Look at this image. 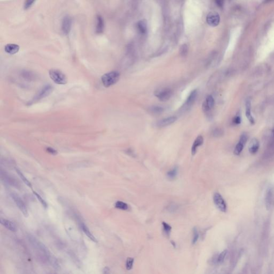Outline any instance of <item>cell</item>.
I'll return each mask as SVG.
<instances>
[{"label": "cell", "mask_w": 274, "mask_h": 274, "mask_svg": "<svg viewBox=\"0 0 274 274\" xmlns=\"http://www.w3.org/2000/svg\"><path fill=\"white\" fill-rule=\"evenodd\" d=\"M197 95L198 92L196 89L193 90V91L191 92L188 96L184 106L183 107V108H184L185 110L186 109L187 110V109L190 108L191 106L193 105L194 102H195L196 98L197 97Z\"/></svg>", "instance_id": "11"}, {"label": "cell", "mask_w": 274, "mask_h": 274, "mask_svg": "<svg viewBox=\"0 0 274 274\" xmlns=\"http://www.w3.org/2000/svg\"><path fill=\"white\" fill-rule=\"evenodd\" d=\"M49 75L55 83L58 85H65L67 83V77L61 71L53 68L49 70Z\"/></svg>", "instance_id": "2"}, {"label": "cell", "mask_w": 274, "mask_h": 274, "mask_svg": "<svg viewBox=\"0 0 274 274\" xmlns=\"http://www.w3.org/2000/svg\"><path fill=\"white\" fill-rule=\"evenodd\" d=\"M163 110L164 109L159 106H154L150 109V112H152V114L155 115L160 114L163 112Z\"/></svg>", "instance_id": "26"}, {"label": "cell", "mask_w": 274, "mask_h": 274, "mask_svg": "<svg viewBox=\"0 0 274 274\" xmlns=\"http://www.w3.org/2000/svg\"><path fill=\"white\" fill-rule=\"evenodd\" d=\"M187 52H188V47L187 45L184 44L182 46H181L180 48V53L181 55L182 56H185L187 55Z\"/></svg>", "instance_id": "30"}, {"label": "cell", "mask_w": 274, "mask_h": 274, "mask_svg": "<svg viewBox=\"0 0 274 274\" xmlns=\"http://www.w3.org/2000/svg\"><path fill=\"white\" fill-rule=\"evenodd\" d=\"M177 174H178V168L176 166L167 172L166 177L168 178L169 180L172 181V180H174V179L176 178Z\"/></svg>", "instance_id": "23"}, {"label": "cell", "mask_w": 274, "mask_h": 274, "mask_svg": "<svg viewBox=\"0 0 274 274\" xmlns=\"http://www.w3.org/2000/svg\"><path fill=\"white\" fill-rule=\"evenodd\" d=\"M171 90L169 88H161L156 90L155 93L156 96L161 101H166L170 99L172 96Z\"/></svg>", "instance_id": "6"}, {"label": "cell", "mask_w": 274, "mask_h": 274, "mask_svg": "<svg viewBox=\"0 0 274 274\" xmlns=\"http://www.w3.org/2000/svg\"><path fill=\"white\" fill-rule=\"evenodd\" d=\"M199 237V234L198 233L197 228H194L193 230V239H192V244H195L197 242Z\"/></svg>", "instance_id": "29"}, {"label": "cell", "mask_w": 274, "mask_h": 274, "mask_svg": "<svg viewBox=\"0 0 274 274\" xmlns=\"http://www.w3.org/2000/svg\"><path fill=\"white\" fill-rule=\"evenodd\" d=\"M233 123L236 125L239 124L241 123V118L239 116H236L233 119Z\"/></svg>", "instance_id": "35"}, {"label": "cell", "mask_w": 274, "mask_h": 274, "mask_svg": "<svg viewBox=\"0 0 274 274\" xmlns=\"http://www.w3.org/2000/svg\"><path fill=\"white\" fill-rule=\"evenodd\" d=\"M260 144L258 140L253 139L249 143V151L251 154H255L259 149Z\"/></svg>", "instance_id": "17"}, {"label": "cell", "mask_w": 274, "mask_h": 274, "mask_svg": "<svg viewBox=\"0 0 274 274\" xmlns=\"http://www.w3.org/2000/svg\"><path fill=\"white\" fill-rule=\"evenodd\" d=\"M11 196L13 198V200L15 202V204L23 213V215L25 217H27L29 215L28 210L23 200L22 199V198L16 193H12L11 194Z\"/></svg>", "instance_id": "5"}, {"label": "cell", "mask_w": 274, "mask_h": 274, "mask_svg": "<svg viewBox=\"0 0 274 274\" xmlns=\"http://www.w3.org/2000/svg\"><path fill=\"white\" fill-rule=\"evenodd\" d=\"M204 139L202 135H198L197 138L195 139V140L193 142V145L192 146L191 148V153L192 155H194L197 151L198 148L200 147L201 146L203 145L204 143Z\"/></svg>", "instance_id": "15"}, {"label": "cell", "mask_w": 274, "mask_h": 274, "mask_svg": "<svg viewBox=\"0 0 274 274\" xmlns=\"http://www.w3.org/2000/svg\"><path fill=\"white\" fill-rule=\"evenodd\" d=\"M177 119V118L176 116L168 117L166 119H162L156 123V126L160 128L167 127L175 122L176 121Z\"/></svg>", "instance_id": "10"}, {"label": "cell", "mask_w": 274, "mask_h": 274, "mask_svg": "<svg viewBox=\"0 0 274 274\" xmlns=\"http://www.w3.org/2000/svg\"><path fill=\"white\" fill-rule=\"evenodd\" d=\"M213 202L216 208L221 212L225 213L227 210V206L224 198L219 193H215L213 195Z\"/></svg>", "instance_id": "4"}, {"label": "cell", "mask_w": 274, "mask_h": 274, "mask_svg": "<svg viewBox=\"0 0 274 274\" xmlns=\"http://www.w3.org/2000/svg\"><path fill=\"white\" fill-rule=\"evenodd\" d=\"M81 228H82L84 233H85V234L89 238V239H91L94 242H96V243L97 242V240L96 239V237H94V236H93V235L92 233L91 232L89 231V229L88 228V227L85 224H81Z\"/></svg>", "instance_id": "22"}, {"label": "cell", "mask_w": 274, "mask_h": 274, "mask_svg": "<svg viewBox=\"0 0 274 274\" xmlns=\"http://www.w3.org/2000/svg\"><path fill=\"white\" fill-rule=\"evenodd\" d=\"M134 259L132 257H128L126 261V268L127 270H130L133 268Z\"/></svg>", "instance_id": "28"}, {"label": "cell", "mask_w": 274, "mask_h": 274, "mask_svg": "<svg viewBox=\"0 0 274 274\" xmlns=\"http://www.w3.org/2000/svg\"><path fill=\"white\" fill-rule=\"evenodd\" d=\"M216 3L218 6H220V7H221V6H223V1H216Z\"/></svg>", "instance_id": "37"}, {"label": "cell", "mask_w": 274, "mask_h": 274, "mask_svg": "<svg viewBox=\"0 0 274 274\" xmlns=\"http://www.w3.org/2000/svg\"><path fill=\"white\" fill-rule=\"evenodd\" d=\"M247 140L248 135L246 133H242L239 138V141L237 143V145L236 146L233 151V153L235 155H239L241 154L247 143Z\"/></svg>", "instance_id": "7"}, {"label": "cell", "mask_w": 274, "mask_h": 274, "mask_svg": "<svg viewBox=\"0 0 274 274\" xmlns=\"http://www.w3.org/2000/svg\"><path fill=\"white\" fill-rule=\"evenodd\" d=\"M1 173V179H2V180L4 181L5 183H6V184H8V185H10V186L18 188L19 186L18 183L17 181L15 180V179L13 178L12 177L10 176L9 175L6 174V173L3 174L2 171Z\"/></svg>", "instance_id": "14"}, {"label": "cell", "mask_w": 274, "mask_h": 274, "mask_svg": "<svg viewBox=\"0 0 274 274\" xmlns=\"http://www.w3.org/2000/svg\"><path fill=\"white\" fill-rule=\"evenodd\" d=\"M251 100L247 99L246 102V116L248 120L252 124H254L255 123V120L253 117L252 116L251 114Z\"/></svg>", "instance_id": "18"}, {"label": "cell", "mask_w": 274, "mask_h": 274, "mask_svg": "<svg viewBox=\"0 0 274 274\" xmlns=\"http://www.w3.org/2000/svg\"><path fill=\"white\" fill-rule=\"evenodd\" d=\"M272 135H274V127H273V129H272Z\"/></svg>", "instance_id": "38"}, {"label": "cell", "mask_w": 274, "mask_h": 274, "mask_svg": "<svg viewBox=\"0 0 274 274\" xmlns=\"http://www.w3.org/2000/svg\"><path fill=\"white\" fill-rule=\"evenodd\" d=\"M115 207L117 209L123 210H127L129 209V206L127 203L122 201H117L115 204Z\"/></svg>", "instance_id": "24"}, {"label": "cell", "mask_w": 274, "mask_h": 274, "mask_svg": "<svg viewBox=\"0 0 274 274\" xmlns=\"http://www.w3.org/2000/svg\"><path fill=\"white\" fill-rule=\"evenodd\" d=\"M162 225H163V230H164V233H165V234L167 236H169L170 234L171 231V229H172L171 226L169 224H168L167 223L165 222H162Z\"/></svg>", "instance_id": "27"}, {"label": "cell", "mask_w": 274, "mask_h": 274, "mask_svg": "<svg viewBox=\"0 0 274 274\" xmlns=\"http://www.w3.org/2000/svg\"><path fill=\"white\" fill-rule=\"evenodd\" d=\"M208 24L211 26H216L220 22V17L218 14L215 12H212L208 14L206 18Z\"/></svg>", "instance_id": "9"}, {"label": "cell", "mask_w": 274, "mask_h": 274, "mask_svg": "<svg viewBox=\"0 0 274 274\" xmlns=\"http://www.w3.org/2000/svg\"><path fill=\"white\" fill-rule=\"evenodd\" d=\"M33 193L35 194L36 197L37 198V199H38V200L42 204V205L44 207L47 208L48 207L47 204L46 203V202L41 197L39 194H37V192H33Z\"/></svg>", "instance_id": "32"}, {"label": "cell", "mask_w": 274, "mask_h": 274, "mask_svg": "<svg viewBox=\"0 0 274 274\" xmlns=\"http://www.w3.org/2000/svg\"><path fill=\"white\" fill-rule=\"evenodd\" d=\"M272 201V190L271 188L267 190L266 193V198H265V202H266V206L267 208L269 209L271 207Z\"/></svg>", "instance_id": "21"}, {"label": "cell", "mask_w": 274, "mask_h": 274, "mask_svg": "<svg viewBox=\"0 0 274 274\" xmlns=\"http://www.w3.org/2000/svg\"><path fill=\"white\" fill-rule=\"evenodd\" d=\"M227 252H228L226 250H224L220 254V255L218 256V259H217L218 263H222L224 261V259H225L226 254H227Z\"/></svg>", "instance_id": "31"}, {"label": "cell", "mask_w": 274, "mask_h": 274, "mask_svg": "<svg viewBox=\"0 0 274 274\" xmlns=\"http://www.w3.org/2000/svg\"><path fill=\"white\" fill-rule=\"evenodd\" d=\"M1 224L9 230L15 232L16 231V226L14 223L5 218H1Z\"/></svg>", "instance_id": "19"}, {"label": "cell", "mask_w": 274, "mask_h": 274, "mask_svg": "<svg viewBox=\"0 0 274 274\" xmlns=\"http://www.w3.org/2000/svg\"><path fill=\"white\" fill-rule=\"evenodd\" d=\"M34 2H35V1H31V0L26 1L24 4V8L25 10H27L28 9L31 7L32 6Z\"/></svg>", "instance_id": "33"}, {"label": "cell", "mask_w": 274, "mask_h": 274, "mask_svg": "<svg viewBox=\"0 0 274 274\" xmlns=\"http://www.w3.org/2000/svg\"><path fill=\"white\" fill-rule=\"evenodd\" d=\"M104 29V22L102 16L97 15L96 17V31L97 34H101Z\"/></svg>", "instance_id": "12"}, {"label": "cell", "mask_w": 274, "mask_h": 274, "mask_svg": "<svg viewBox=\"0 0 274 274\" xmlns=\"http://www.w3.org/2000/svg\"><path fill=\"white\" fill-rule=\"evenodd\" d=\"M72 21L69 15H65L62 21V31L65 35H68L70 33L72 26Z\"/></svg>", "instance_id": "8"}, {"label": "cell", "mask_w": 274, "mask_h": 274, "mask_svg": "<svg viewBox=\"0 0 274 274\" xmlns=\"http://www.w3.org/2000/svg\"><path fill=\"white\" fill-rule=\"evenodd\" d=\"M119 78L120 73L118 71H113L104 74L101 77V81L104 87H109L116 83Z\"/></svg>", "instance_id": "1"}, {"label": "cell", "mask_w": 274, "mask_h": 274, "mask_svg": "<svg viewBox=\"0 0 274 274\" xmlns=\"http://www.w3.org/2000/svg\"><path fill=\"white\" fill-rule=\"evenodd\" d=\"M215 101L211 96H208L202 104V109L204 112H208L214 107Z\"/></svg>", "instance_id": "13"}, {"label": "cell", "mask_w": 274, "mask_h": 274, "mask_svg": "<svg viewBox=\"0 0 274 274\" xmlns=\"http://www.w3.org/2000/svg\"><path fill=\"white\" fill-rule=\"evenodd\" d=\"M20 47L18 45L14 44H7L4 47V50L6 53L11 55L16 54L18 52Z\"/></svg>", "instance_id": "16"}, {"label": "cell", "mask_w": 274, "mask_h": 274, "mask_svg": "<svg viewBox=\"0 0 274 274\" xmlns=\"http://www.w3.org/2000/svg\"><path fill=\"white\" fill-rule=\"evenodd\" d=\"M53 90V87L50 85H46L42 87L37 93L36 94L34 98L31 100V103H34L37 101L41 100L46 96H49Z\"/></svg>", "instance_id": "3"}, {"label": "cell", "mask_w": 274, "mask_h": 274, "mask_svg": "<svg viewBox=\"0 0 274 274\" xmlns=\"http://www.w3.org/2000/svg\"><path fill=\"white\" fill-rule=\"evenodd\" d=\"M47 151H48V153H49L50 154H57V151L54 150V149H53V148H52L48 147V148H47Z\"/></svg>", "instance_id": "36"}, {"label": "cell", "mask_w": 274, "mask_h": 274, "mask_svg": "<svg viewBox=\"0 0 274 274\" xmlns=\"http://www.w3.org/2000/svg\"><path fill=\"white\" fill-rule=\"evenodd\" d=\"M16 171L17 172V174H18L19 176L21 177L22 180L23 181V182H24V183L26 184V185H27L29 187H31V184L29 182V181H28V179L25 177V176L23 174V173L21 172V171L19 170L18 169H16Z\"/></svg>", "instance_id": "25"}, {"label": "cell", "mask_w": 274, "mask_h": 274, "mask_svg": "<svg viewBox=\"0 0 274 274\" xmlns=\"http://www.w3.org/2000/svg\"><path fill=\"white\" fill-rule=\"evenodd\" d=\"M137 29L142 34L146 33L147 30V23L145 19H142L139 21L137 24Z\"/></svg>", "instance_id": "20"}, {"label": "cell", "mask_w": 274, "mask_h": 274, "mask_svg": "<svg viewBox=\"0 0 274 274\" xmlns=\"http://www.w3.org/2000/svg\"><path fill=\"white\" fill-rule=\"evenodd\" d=\"M223 135V132L221 130L219 129H216L214 130L213 132V135L214 137H218Z\"/></svg>", "instance_id": "34"}]
</instances>
